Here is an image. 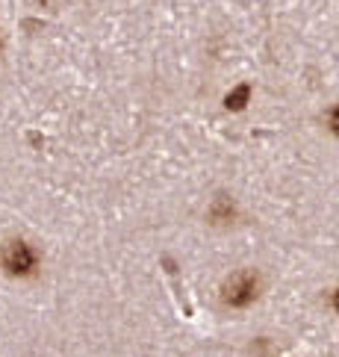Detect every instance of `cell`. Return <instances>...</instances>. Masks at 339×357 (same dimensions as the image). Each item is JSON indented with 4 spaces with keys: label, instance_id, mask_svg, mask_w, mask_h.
<instances>
[{
    "label": "cell",
    "instance_id": "cell-5",
    "mask_svg": "<svg viewBox=\"0 0 339 357\" xmlns=\"http://www.w3.org/2000/svg\"><path fill=\"white\" fill-rule=\"evenodd\" d=\"M328 121H331V130L339 136V104L333 107V112H331V119H328Z\"/></svg>",
    "mask_w": 339,
    "mask_h": 357
},
{
    "label": "cell",
    "instance_id": "cell-3",
    "mask_svg": "<svg viewBox=\"0 0 339 357\" xmlns=\"http://www.w3.org/2000/svg\"><path fill=\"white\" fill-rule=\"evenodd\" d=\"M248 98H251V86L245 83V86H239V89H233V92L224 98V107L228 109H233V112H239L245 104H248Z\"/></svg>",
    "mask_w": 339,
    "mask_h": 357
},
{
    "label": "cell",
    "instance_id": "cell-4",
    "mask_svg": "<svg viewBox=\"0 0 339 357\" xmlns=\"http://www.w3.org/2000/svg\"><path fill=\"white\" fill-rule=\"evenodd\" d=\"M221 215H233V207H228V201L219 198L216 207H212V219H221Z\"/></svg>",
    "mask_w": 339,
    "mask_h": 357
},
{
    "label": "cell",
    "instance_id": "cell-1",
    "mask_svg": "<svg viewBox=\"0 0 339 357\" xmlns=\"http://www.w3.org/2000/svg\"><path fill=\"white\" fill-rule=\"evenodd\" d=\"M257 289H260V280L254 272H236L228 284H224L221 298H224V304H230V307H248V304L257 298Z\"/></svg>",
    "mask_w": 339,
    "mask_h": 357
},
{
    "label": "cell",
    "instance_id": "cell-6",
    "mask_svg": "<svg viewBox=\"0 0 339 357\" xmlns=\"http://www.w3.org/2000/svg\"><path fill=\"white\" fill-rule=\"evenodd\" d=\"M333 307H336V313H339V289H336V296H333Z\"/></svg>",
    "mask_w": 339,
    "mask_h": 357
},
{
    "label": "cell",
    "instance_id": "cell-2",
    "mask_svg": "<svg viewBox=\"0 0 339 357\" xmlns=\"http://www.w3.org/2000/svg\"><path fill=\"white\" fill-rule=\"evenodd\" d=\"M0 260H3V269L9 275H30L36 269V251L27 245V242H21V239L6 242Z\"/></svg>",
    "mask_w": 339,
    "mask_h": 357
}]
</instances>
